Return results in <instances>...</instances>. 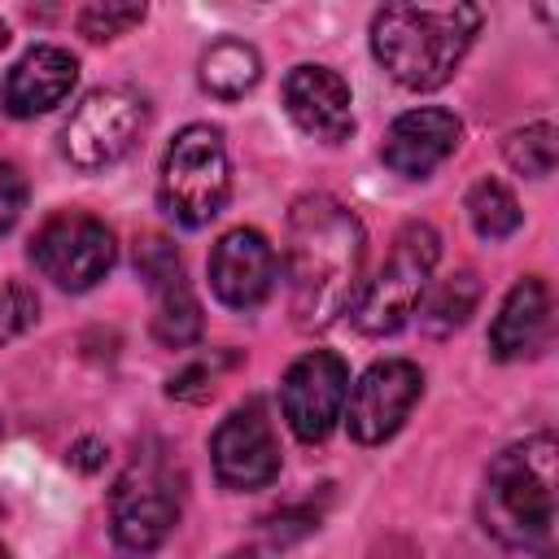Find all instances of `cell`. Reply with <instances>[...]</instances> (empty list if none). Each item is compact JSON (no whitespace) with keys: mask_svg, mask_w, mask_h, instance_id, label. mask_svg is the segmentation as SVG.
Segmentation results:
<instances>
[{"mask_svg":"<svg viewBox=\"0 0 559 559\" xmlns=\"http://www.w3.org/2000/svg\"><path fill=\"white\" fill-rule=\"evenodd\" d=\"M367 236L349 205L328 192H310L288 214L284 245V280H288V314L301 332L332 328L345 310H354L362 293Z\"/></svg>","mask_w":559,"mask_h":559,"instance_id":"6da1fadb","label":"cell"},{"mask_svg":"<svg viewBox=\"0 0 559 559\" xmlns=\"http://www.w3.org/2000/svg\"><path fill=\"white\" fill-rule=\"evenodd\" d=\"M480 524L507 550L537 559L555 555L559 542V441L533 432L493 454L480 489Z\"/></svg>","mask_w":559,"mask_h":559,"instance_id":"7a4b0ae2","label":"cell"},{"mask_svg":"<svg viewBox=\"0 0 559 559\" xmlns=\"http://www.w3.org/2000/svg\"><path fill=\"white\" fill-rule=\"evenodd\" d=\"M480 22L476 4H384L371 17V52L406 92H437L459 70Z\"/></svg>","mask_w":559,"mask_h":559,"instance_id":"3957f363","label":"cell"},{"mask_svg":"<svg viewBox=\"0 0 559 559\" xmlns=\"http://www.w3.org/2000/svg\"><path fill=\"white\" fill-rule=\"evenodd\" d=\"M231 192V162L223 131L210 122L183 127L162 157L157 170V201L179 227H205L223 214Z\"/></svg>","mask_w":559,"mask_h":559,"instance_id":"277c9868","label":"cell"},{"mask_svg":"<svg viewBox=\"0 0 559 559\" xmlns=\"http://www.w3.org/2000/svg\"><path fill=\"white\" fill-rule=\"evenodd\" d=\"M441 258V236L428 223H406L384 258V266L376 271V280L362 284L358 301H354V328L362 336H393L411 323V314L419 310L428 284H432V266Z\"/></svg>","mask_w":559,"mask_h":559,"instance_id":"5b68a950","label":"cell"},{"mask_svg":"<svg viewBox=\"0 0 559 559\" xmlns=\"http://www.w3.org/2000/svg\"><path fill=\"white\" fill-rule=\"evenodd\" d=\"M179 524V489L157 454L135 459L109 493V537L122 555H153Z\"/></svg>","mask_w":559,"mask_h":559,"instance_id":"8992f818","label":"cell"},{"mask_svg":"<svg viewBox=\"0 0 559 559\" xmlns=\"http://www.w3.org/2000/svg\"><path fill=\"white\" fill-rule=\"evenodd\" d=\"M31 262L44 280H52L66 293H87L96 288L114 262H118V245L114 231L83 210H61L52 214L35 236H31Z\"/></svg>","mask_w":559,"mask_h":559,"instance_id":"52a82bcc","label":"cell"},{"mask_svg":"<svg viewBox=\"0 0 559 559\" xmlns=\"http://www.w3.org/2000/svg\"><path fill=\"white\" fill-rule=\"evenodd\" d=\"M144 122H148V105H144L140 92H131V87H96L74 105V114H70V122L61 131L66 157L87 175L92 170H109L135 148Z\"/></svg>","mask_w":559,"mask_h":559,"instance_id":"ba28073f","label":"cell"},{"mask_svg":"<svg viewBox=\"0 0 559 559\" xmlns=\"http://www.w3.org/2000/svg\"><path fill=\"white\" fill-rule=\"evenodd\" d=\"M345 397H349V367L332 349L301 354L280 380V411L293 437L306 445H319L332 437V428L345 415Z\"/></svg>","mask_w":559,"mask_h":559,"instance_id":"9c48e42d","label":"cell"},{"mask_svg":"<svg viewBox=\"0 0 559 559\" xmlns=\"http://www.w3.org/2000/svg\"><path fill=\"white\" fill-rule=\"evenodd\" d=\"M419 397H424V371L411 358H380L349 389L341 419L358 445H380L406 424Z\"/></svg>","mask_w":559,"mask_h":559,"instance_id":"30bf717a","label":"cell"},{"mask_svg":"<svg viewBox=\"0 0 559 559\" xmlns=\"http://www.w3.org/2000/svg\"><path fill=\"white\" fill-rule=\"evenodd\" d=\"M210 463L218 485L227 489H266L280 476V441L271 428V415L258 397L227 411L210 437Z\"/></svg>","mask_w":559,"mask_h":559,"instance_id":"8fae6325","label":"cell"},{"mask_svg":"<svg viewBox=\"0 0 559 559\" xmlns=\"http://www.w3.org/2000/svg\"><path fill=\"white\" fill-rule=\"evenodd\" d=\"M275 249L258 227H231L210 249V288L227 310H258L275 293Z\"/></svg>","mask_w":559,"mask_h":559,"instance_id":"7c38bea8","label":"cell"},{"mask_svg":"<svg viewBox=\"0 0 559 559\" xmlns=\"http://www.w3.org/2000/svg\"><path fill=\"white\" fill-rule=\"evenodd\" d=\"M284 109L288 118L323 144H341L354 131V96L349 83L328 66H293L284 74Z\"/></svg>","mask_w":559,"mask_h":559,"instance_id":"4fadbf2b","label":"cell"},{"mask_svg":"<svg viewBox=\"0 0 559 559\" xmlns=\"http://www.w3.org/2000/svg\"><path fill=\"white\" fill-rule=\"evenodd\" d=\"M459 135H463V127L450 109H437V105L406 109L389 122L380 162L402 179H428L459 148Z\"/></svg>","mask_w":559,"mask_h":559,"instance_id":"5bb4252c","label":"cell"},{"mask_svg":"<svg viewBox=\"0 0 559 559\" xmlns=\"http://www.w3.org/2000/svg\"><path fill=\"white\" fill-rule=\"evenodd\" d=\"M79 83V61L57 44H35L17 57V66L4 74L0 105L9 118H39L57 109Z\"/></svg>","mask_w":559,"mask_h":559,"instance_id":"9a60e30c","label":"cell"},{"mask_svg":"<svg viewBox=\"0 0 559 559\" xmlns=\"http://www.w3.org/2000/svg\"><path fill=\"white\" fill-rule=\"evenodd\" d=\"M546 332H550V288L537 275H520L489 323V354L498 362L533 358L546 345Z\"/></svg>","mask_w":559,"mask_h":559,"instance_id":"2e32d148","label":"cell"},{"mask_svg":"<svg viewBox=\"0 0 559 559\" xmlns=\"http://www.w3.org/2000/svg\"><path fill=\"white\" fill-rule=\"evenodd\" d=\"M197 79H201V87H205L210 96H218V100H240L245 92L258 87V79H262V57H258L253 44L227 35V39H214V44L201 52Z\"/></svg>","mask_w":559,"mask_h":559,"instance_id":"e0dca14e","label":"cell"},{"mask_svg":"<svg viewBox=\"0 0 559 559\" xmlns=\"http://www.w3.org/2000/svg\"><path fill=\"white\" fill-rule=\"evenodd\" d=\"M480 301V280L472 271H454L445 275L424 301H419V323L428 336H450L454 328L467 323V314L476 310Z\"/></svg>","mask_w":559,"mask_h":559,"instance_id":"ac0fdd59","label":"cell"},{"mask_svg":"<svg viewBox=\"0 0 559 559\" xmlns=\"http://www.w3.org/2000/svg\"><path fill=\"white\" fill-rule=\"evenodd\" d=\"M467 218L476 227L480 240H507L520 231L524 223V210L515 201V192L498 179H476L472 192H467Z\"/></svg>","mask_w":559,"mask_h":559,"instance_id":"d6986e66","label":"cell"},{"mask_svg":"<svg viewBox=\"0 0 559 559\" xmlns=\"http://www.w3.org/2000/svg\"><path fill=\"white\" fill-rule=\"evenodd\" d=\"M205 319H201V301L192 297V288L183 280L157 288V310H153V336L170 349H188L201 336Z\"/></svg>","mask_w":559,"mask_h":559,"instance_id":"ffe728a7","label":"cell"},{"mask_svg":"<svg viewBox=\"0 0 559 559\" xmlns=\"http://www.w3.org/2000/svg\"><path fill=\"white\" fill-rule=\"evenodd\" d=\"M555 127L550 122H533L507 135V162L511 170L528 175V179H546L555 170Z\"/></svg>","mask_w":559,"mask_h":559,"instance_id":"44dd1931","label":"cell"},{"mask_svg":"<svg viewBox=\"0 0 559 559\" xmlns=\"http://www.w3.org/2000/svg\"><path fill=\"white\" fill-rule=\"evenodd\" d=\"M144 22V4H118V0H96V4H83L79 9V17H74V26H79V35H87V39H118V35H127L131 26H140Z\"/></svg>","mask_w":559,"mask_h":559,"instance_id":"7402d4cb","label":"cell"},{"mask_svg":"<svg viewBox=\"0 0 559 559\" xmlns=\"http://www.w3.org/2000/svg\"><path fill=\"white\" fill-rule=\"evenodd\" d=\"M39 319V297L31 284L22 280H9L0 284V345H9L13 336H22L26 328H35Z\"/></svg>","mask_w":559,"mask_h":559,"instance_id":"603a6c76","label":"cell"},{"mask_svg":"<svg viewBox=\"0 0 559 559\" xmlns=\"http://www.w3.org/2000/svg\"><path fill=\"white\" fill-rule=\"evenodd\" d=\"M135 271H140V280H144L153 293L166 288V284H175V280H183L179 253H175V245L162 240V236H148V240L135 249Z\"/></svg>","mask_w":559,"mask_h":559,"instance_id":"cb8c5ba5","label":"cell"},{"mask_svg":"<svg viewBox=\"0 0 559 559\" xmlns=\"http://www.w3.org/2000/svg\"><path fill=\"white\" fill-rule=\"evenodd\" d=\"M218 367H227V358H223ZM218 367H210L205 358H201V362H188V367H183L179 376H170L166 393H170V397H183V402H201V397H210V393H214Z\"/></svg>","mask_w":559,"mask_h":559,"instance_id":"d4e9b609","label":"cell"},{"mask_svg":"<svg viewBox=\"0 0 559 559\" xmlns=\"http://www.w3.org/2000/svg\"><path fill=\"white\" fill-rule=\"evenodd\" d=\"M22 205H26V179H22V170L13 162L0 157V236L17 223Z\"/></svg>","mask_w":559,"mask_h":559,"instance_id":"484cf974","label":"cell"},{"mask_svg":"<svg viewBox=\"0 0 559 559\" xmlns=\"http://www.w3.org/2000/svg\"><path fill=\"white\" fill-rule=\"evenodd\" d=\"M227 559H258L253 550H236V555H227Z\"/></svg>","mask_w":559,"mask_h":559,"instance_id":"4316f807","label":"cell"},{"mask_svg":"<svg viewBox=\"0 0 559 559\" xmlns=\"http://www.w3.org/2000/svg\"><path fill=\"white\" fill-rule=\"evenodd\" d=\"M4 44H9V26L0 22V48H4Z\"/></svg>","mask_w":559,"mask_h":559,"instance_id":"83f0119b","label":"cell"}]
</instances>
